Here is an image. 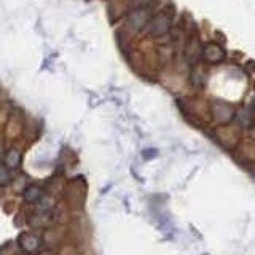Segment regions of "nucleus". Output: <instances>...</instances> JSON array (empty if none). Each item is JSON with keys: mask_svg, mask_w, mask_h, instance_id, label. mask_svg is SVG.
Instances as JSON below:
<instances>
[{"mask_svg": "<svg viewBox=\"0 0 255 255\" xmlns=\"http://www.w3.org/2000/svg\"><path fill=\"white\" fill-rule=\"evenodd\" d=\"M169 26H171V19L167 18L166 14H156L153 21H151V27H150V32L151 35H164L167 30H169Z\"/></svg>", "mask_w": 255, "mask_h": 255, "instance_id": "nucleus-1", "label": "nucleus"}, {"mask_svg": "<svg viewBox=\"0 0 255 255\" xmlns=\"http://www.w3.org/2000/svg\"><path fill=\"white\" fill-rule=\"evenodd\" d=\"M203 56L207 62L217 64V62L225 59V51H223V48L219 46L217 43H209L203 50Z\"/></svg>", "mask_w": 255, "mask_h": 255, "instance_id": "nucleus-2", "label": "nucleus"}, {"mask_svg": "<svg viewBox=\"0 0 255 255\" xmlns=\"http://www.w3.org/2000/svg\"><path fill=\"white\" fill-rule=\"evenodd\" d=\"M148 19H150V14H148L147 8H140V10H135L129 14V24H131V27L135 30H139L143 26H147Z\"/></svg>", "mask_w": 255, "mask_h": 255, "instance_id": "nucleus-3", "label": "nucleus"}, {"mask_svg": "<svg viewBox=\"0 0 255 255\" xmlns=\"http://www.w3.org/2000/svg\"><path fill=\"white\" fill-rule=\"evenodd\" d=\"M19 246H21L26 252H34V251L38 249L40 239H38V236H35V235L26 233V235H22V236H21V239H19Z\"/></svg>", "mask_w": 255, "mask_h": 255, "instance_id": "nucleus-4", "label": "nucleus"}, {"mask_svg": "<svg viewBox=\"0 0 255 255\" xmlns=\"http://www.w3.org/2000/svg\"><path fill=\"white\" fill-rule=\"evenodd\" d=\"M5 163H6V167H10V169L18 167L19 163H21V155L18 153V150H10V151H8L6 158H5Z\"/></svg>", "mask_w": 255, "mask_h": 255, "instance_id": "nucleus-5", "label": "nucleus"}, {"mask_svg": "<svg viewBox=\"0 0 255 255\" xmlns=\"http://www.w3.org/2000/svg\"><path fill=\"white\" fill-rule=\"evenodd\" d=\"M40 196H42V193H40V188L37 185H30V187H27L26 190H24V198H26L27 203L38 201Z\"/></svg>", "mask_w": 255, "mask_h": 255, "instance_id": "nucleus-6", "label": "nucleus"}, {"mask_svg": "<svg viewBox=\"0 0 255 255\" xmlns=\"http://www.w3.org/2000/svg\"><path fill=\"white\" fill-rule=\"evenodd\" d=\"M10 172L5 166H0V185H6L8 182H10Z\"/></svg>", "mask_w": 255, "mask_h": 255, "instance_id": "nucleus-7", "label": "nucleus"}, {"mask_svg": "<svg viewBox=\"0 0 255 255\" xmlns=\"http://www.w3.org/2000/svg\"><path fill=\"white\" fill-rule=\"evenodd\" d=\"M48 209H51V204H50V201H48V199H43L42 206H40V211H48Z\"/></svg>", "mask_w": 255, "mask_h": 255, "instance_id": "nucleus-8", "label": "nucleus"}]
</instances>
